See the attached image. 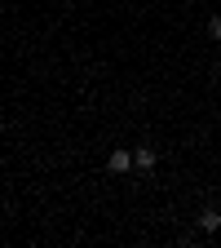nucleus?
Wrapping results in <instances>:
<instances>
[{
    "mask_svg": "<svg viewBox=\"0 0 221 248\" xmlns=\"http://www.w3.org/2000/svg\"><path fill=\"white\" fill-rule=\"evenodd\" d=\"M106 169H111V173H129V169H133V151H129V146H115L111 160H106Z\"/></svg>",
    "mask_w": 221,
    "mask_h": 248,
    "instance_id": "1",
    "label": "nucleus"
},
{
    "mask_svg": "<svg viewBox=\"0 0 221 248\" xmlns=\"http://www.w3.org/2000/svg\"><path fill=\"white\" fill-rule=\"evenodd\" d=\"M155 164H160V151H155V146H137V151H133V169L150 173Z\"/></svg>",
    "mask_w": 221,
    "mask_h": 248,
    "instance_id": "2",
    "label": "nucleus"
},
{
    "mask_svg": "<svg viewBox=\"0 0 221 248\" xmlns=\"http://www.w3.org/2000/svg\"><path fill=\"white\" fill-rule=\"evenodd\" d=\"M199 231H208V235L221 231V208H204V213H199Z\"/></svg>",
    "mask_w": 221,
    "mask_h": 248,
    "instance_id": "3",
    "label": "nucleus"
},
{
    "mask_svg": "<svg viewBox=\"0 0 221 248\" xmlns=\"http://www.w3.org/2000/svg\"><path fill=\"white\" fill-rule=\"evenodd\" d=\"M208 36H212V40H221V14H217V18H208Z\"/></svg>",
    "mask_w": 221,
    "mask_h": 248,
    "instance_id": "4",
    "label": "nucleus"
},
{
    "mask_svg": "<svg viewBox=\"0 0 221 248\" xmlns=\"http://www.w3.org/2000/svg\"><path fill=\"white\" fill-rule=\"evenodd\" d=\"M217 80H221V58H217Z\"/></svg>",
    "mask_w": 221,
    "mask_h": 248,
    "instance_id": "5",
    "label": "nucleus"
}]
</instances>
